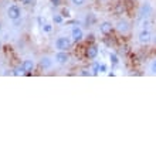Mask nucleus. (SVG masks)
I'll return each mask as SVG.
<instances>
[{
  "mask_svg": "<svg viewBox=\"0 0 156 156\" xmlns=\"http://www.w3.org/2000/svg\"><path fill=\"white\" fill-rule=\"evenodd\" d=\"M64 21H66V19L62 17L61 13H55V14H53V24L54 26H61V24H64Z\"/></svg>",
  "mask_w": 156,
  "mask_h": 156,
  "instance_id": "f8f14e48",
  "label": "nucleus"
},
{
  "mask_svg": "<svg viewBox=\"0 0 156 156\" xmlns=\"http://www.w3.org/2000/svg\"><path fill=\"white\" fill-rule=\"evenodd\" d=\"M6 16L10 19L12 21H17L21 19V7L17 6V4H12L9 6L7 10H6Z\"/></svg>",
  "mask_w": 156,
  "mask_h": 156,
  "instance_id": "7ed1b4c3",
  "label": "nucleus"
},
{
  "mask_svg": "<svg viewBox=\"0 0 156 156\" xmlns=\"http://www.w3.org/2000/svg\"><path fill=\"white\" fill-rule=\"evenodd\" d=\"M109 61H111V66H118L119 64V57H118V54L115 53H109Z\"/></svg>",
  "mask_w": 156,
  "mask_h": 156,
  "instance_id": "4468645a",
  "label": "nucleus"
},
{
  "mask_svg": "<svg viewBox=\"0 0 156 156\" xmlns=\"http://www.w3.org/2000/svg\"><path fill=\"white\" fill-rule=\"evenodd\" d=\"M152 40H153V36L149 29H142L139 31V34H138V41L140 44H149Z\"/></svg>",
  "mask_w": 156,
  "mask_h": 156,
  "instance_id": "6e6552de",
  "label": "nucleus"
},
{
  "mask_svg": "<svg viewBox=\"0 0 156 156\" xmlns=\"http://www.w3.org/2000/svg\"><path fill=\"white\" fill-rule=\"evenodd\" d=\"M70 37L73 38L74 44H77V43H81V41L85 38V34H84V30H82L80 26H74V27L71 29Z\"/></svg>",
  "mask_w": 156,
  "mask_h": 156,
  "instance_id": "0eeeda50",
  "label": "nucleus"
},
{
  "mask_svg": "<svg viewBox=\"0 0 156 156\" xmlns=\"http://www.w3.org/2000/svg\"><path fill=\"white\" fill-rule=\"evenodd\" d=\"M80 75L91 77V75H92V71H91V68H81V70H80Z\"/></svg>",
  "mask_w": 156,
  "mask_h": 156,
  "instance_id": "6ab92c4d",
  "label": "nucleus"
},
{
  "mask_svg": "<svg viewBox=\"0 0 156 156\" xmlns=\"http://www.w3.org/2000/svg\"><path fill=\"white\" fill-rule=\"evenodd\" d=\"M125 12V7H123L121 3L116 4V7H115V14H122V13Z\"/></svg>",
  "mask_w": 156,
  "mask_h": 156,
  "instance_id": "aec40b11",
  "label": "nucleus"
},
{
  "mask_svg": "<svg viewBox=\"0 0 156 156\" xmlns=\"http://www.w3.org/2000/svg\"><path fill=\"white\" fill-rule=\"evenodd\" d=\"M98 54H99V47L95 43H91V44L85 45V48H84V57H85V60L94 61V60H97Z\"/></svg>",
  "mask_w": 156,
  "mask_h": 156,
  "instance_id": "f03ea898",
  "label": "nucleus"
},
{
  "mask_svg": "<svg viewBox=\"0 0 156 156\" xmlns=\"http://www.w3.org/2000/svg\"><path fill=\"white\" fill-rule=\"evenodd\" d=\"M3 30V24H2V21H0V31Z\"/></svg>",
  "mask_w": 156,
  "mask_h": 156,
  "instance_id": "a878e982",
  "label": "nucleus"
},
{
  "mask_svg": "<svg viewBox=\"0 0 156 156\" xmlns=\"http://www.w3.org/2000/svg\"><path fill=\"white\" fill-rule=\"evenodd\" d=\"M12 74L13 75H24V70H23V67H21V64H19L17 67H14L12 70Z\"/></svg>",
  "mask_w": 156,
  "mask_h": 156,
  "instance_id": "dca6fc26",
  "label": "nucleus"
},
{
  "mask_svg": "<svg viewBox=\"0 0 156 156\" xmlns=\"http://www.w3.org/2000/svg\"><path fill=\"white\" fill-rule=\"evenodd\" d=\"M61 14H62V17H64V19H71V10L68 7H62Z\"/></svg>",
  "mask_w": 156,
  "mask_h": 156,
  "instance_id": "a211bd4d",
  "label": "nucleus"
},
{
  "mask_svg": "<svg viewBox=\"0 0 156 156\" xmlns=\"http://www.w3.org/2000/svg\"><path fill=\"white\" fill-rule=\"evenodd\" d=\"M74 45V41L71 37H67V36H58L55 40H54V48L57 51H70Z\"/></svg>",
  "mask_w": 156,
  "mask_h": 156,
  "instance_id": "f257e3e1",
  "label": "nucleus"
},
{
  "mask_svg": "<svg viewBox=\"0 0 156 156\" xmlns=\"http://www.w3.org/2000/svg\"><path fill=\"white\" fill-rule=\"evenodd\" d=\"M151 10H152V9H151V4L149 3H145V4H142V7H140V17H142V19H148L149 17V14H151Z\"/></svg>",
  "mask_w": 156,
  "mask_h": 156,
  "instance_id": "9b49d317",
  "label": "nucleus"
},
{
  "mask_svg": "<svg viewBox=\"0 0 156 156\" xmlns=\"http://www.w3.org/2000/svg\"><path fill=\"white\" fill-rule=\"evenodd\" d=\"M98 30L102 36H111L114 33V30H115V24L109 20H104L98 24Z\"/></svg>",
  "mask_w": 156,
  "mask_h": 156,
  "instance_id": "39448f33",
  "label": "nucleus"
},
{
  "mask_svg": "<svg viewBox=\"0 0 156 156\" xmlns=\"http://www.w3.org/2000/svg\"><path fill=\"white\" fill-rule=\"evenodd\" d=\"M71 60V55H70V51H57L54 54V61L60 64V66H66L68 64Z\"/></svg>",
  "mask_w": 156,
  "mask_h": 156,
  "instance_id": "423d86ee",
  "label": "nucleus"
},
{
  "mask_svg": "<svg viewBox=\"0 0 156 156\" xmlns=\"http://www.w3.org/2000/svg\"><path fill=\"white\" fill-rule=\"evenodd\" d=\"M2 47H3V45H2V41H0V51H2Z\"/></svg>",
  "mask_w": 156,
  "mask_h": 156,
  "instance_id": "bb28decb",
  "label": "nucleus"
},
{
  "mask_svg": "<svg viewBox=\"0 0 156 156\" xmlns=\"http://www.w3.org/2000/svg\"><path fill=\"white\" fill-rule=\"evenodd\" d=\"M155 41H156V40H155Z\"/></svg>",
  "mask_w": 156,
  "mask_h": 156,
  "instance_id": "cd10ccee",
  "label": "nucleus"
},
{
  "mask_svg": "<svg viewBox=\"0 0 156 156\" xmlns=\"http://www.w3.org/2000/svg\"><path fill=\"white\" fill-rule=\"evenodd\" d=\"M107 71H108V66L104 64V62H101V64H99V74H101V73H107Z\"/></svg>",
  "mask_w": 156,
  "mask_h": 156,
  "instance_id": "4be33fe9",
  "label": "nucleus"
},
{
  "mask_svg": "<svg viewBox=\"0 0 156 156\" xmlns=\"http://www.w3.org/2000/svg\"><path fill=\"white\" fill-rule=\"evenodd\" d=\"M53 62H54V58H50V57H47V55H44V57L40 58V61H38V67H40L43 71H47V70H50V68L53 67Z\"/></svg>",
  "mask_w": 156,
  "mask_h": 156,
  "instance_id": "9d476101",
  "label": "nucleus"
},
{
  "mask_svg": "<svg viewBox=\"0 0 156 156\" xmlns=\"http://www.w3.org/2000/svg\"><path fill=\"white\" fill-rule=\"evenodd\" d=\"M51 2V4H53L54 7H58V6H61L62 3V0H50Z\"/></svg>",
  "mask_w": 156,
  "mask_h": 156,
  "instance_id": "b1692460",
  "label": "nucleus"
},
{
  "mask_svg": "<svg viewBox=\"0 0 156 156\" xmlns=\"http://www.w3.org/2000/svg\"><path fill=\"white\" fill-rule=\"evenodd\" d=\"M149 70H151V73H152V74H156V60H153V61L151 62Z\"/></svg>",
  "mask_w": 156,
  "mask_h": 156,
  "instance_id": "412c9836",
  "label": "nucleus"
},
{
  "mask_svg": "<svg viewBox=\"0 0 156 156\" xmlns=\"http://www.w3.org/2000/svg\"><path fill=\"white\" fill-rule=\"evenodd\" d=\"M115 30L118 31L119 34H122V36H125V34H128L129 31H131V23L126 20V19H118L115 23Z\"/></svg>",
  "mask_w": 156,
  "mask_h": 156,
  "instance_id": "20e7f679",
  "label": "nucleus"
},
{
  "mask_svg": "<svg viewBox=\"0 0 156 156\" xmlns=\"http://www.w3.org/2000/svg\"><path fill=\"white\" fill-rule=\"evenodd\" d=\"M44 24H45V20H44V19H43L41 16H38V17H37V26L41 29V27H43Z\"/></svg>",
  "mask_w": 156,
  "mask_h": 156,
  "instance_id": "5701e85b",
  "label": "nucleus"
},
{
  "mask_svg": "<svg viewBox=\"0 0 156 156\" xmlns=\"http://www.w3.org/2000/svg\"><path fill=\"white\" fill-rule=\"evenodd\" d=\"M20 64L23 67V70H24V74H33L34 70H36V62L31 58H24Z\"/></svg>",
  "mask_w": 156,
  "mask_h": 156,
  "instance_id": "1a4fd4ad",
  "label": "nucleus"
},
{
  "mask_svg": "<svg viewBox=\"0 0 156 156\" xmlns=\"http://www.w3.org/2000/svg\"><path fill=\"white\" fill-rule=\"evenodd\" d=\"M70 3L74 6V7H82V6H85L87 0H70Z\"/></svg>",
  "mask_w": 156,
  "mask_h": 156,
  "instance_id": "f3484780",
  "label": "nucleus"
},
{
  "mask_svg": "<svg viewBox=\"0 0 156 156\" xmlns=\"http://www.w3.org/2000/svg\"><path fill=\"white\" fill-rule=\"evenodd\" d=\"M99 64H101V62H98L97 60L92 61V66L90 67L91 71H92V75H98L99 74Z\"/></svg>",
  "mask_w": 156,
  "mask_h": 156,
  "instance_id": "ddd939ff",
  "label": "nucleus"
},
{
  "mask_svg": "<svg viewBox=\"0 0 156 156\" xmlns=\"http://www.w3.org/2000/svg\"><path fill=\"white\" fill-rule=\"evenodd\" d=\"M19 2H20L23 6H30V4L33 3V0H19Z\"/></svg>",
  "mask_w": 156,
  "mask_h": 156,
  "instance_id": "393cba45",
  "label": "nucleus"
},
{
  "mask_svg": "<svg viewBox=\"0 0 156 156\" xmlns=\"http://www.w3.org/2000/svg\"><path fill=\"white\" fill-rule=\"evenodd\" d=\"M53 29H54V24H53V23H45V24L41 27L43 33H45V34H50L51 31H53Z\"/></svg>",
  "mask_w": 156,
  "mask_h": 156,
  "instance_id": "2eb2a0df",
  "label": "nucleus"
}]
</instances>
